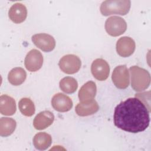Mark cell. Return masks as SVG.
<instances>
[{
	"label": "cell",
	"instance_id": "7a4b0ae2",
	"mask_svg": "<svg viewBox=\"0 0 151 151\" xmlns=\"http://www.w3.org/2000/svg\"><path fill=\"white\" fill-rule=\"evenodd\" d=\"M130 5L129 0H107L101 4L100 12L104 16L113 14L125 15L129 12Z\"/></svg>",
	"mask_w": 151,
	"mask_h": 151
},
{
	"label": "cell",
	"instance_id": "5b68a950",
	"mask_svg": "<svg viewBox=\"0 0 151 151\" xmlns=\"http://www.w3.org/2000/svg\"><path fill=\"white\" fill-rule=\"evenodd\" d=\"M81 62L79 57L74 54H67L63 56L58 63L61 70L68 74H74L78 71Z\"/></svg>",
	"mask_w": 151,
	"mask_h": 151
},
{
	"label": "cell",
	"instance_id": "6da1fadb",
	"mask_svg": "<svg viewBox=\"0 0 151 151\" xmlns=\"http://www.w3.org/2000/svg\"><path fill=\"white\" fill-rule=\"evenodd\" d=\"M113 121L114 125L123 130L141 132L149 125V111L138 98H129L116 107Z\"/></svg>",
	"mask_w": 151,
	"mask_h": 151
},
{
	"label": "cell",
	"instance_id": "9a60e30c",
	"mask_svg": "<svg viewBox=\"0 0 151 151\" xmlns=\"http://www.w3.org/2000/svg\"><path fill=\"white\" fill-rule=\"evenodd\" d=\"M16 103L15 100L6 94L0 97V112L5 116H12L16 111Z\"/></svg>",
	"mask_w": 151,
	"mask_h": 151
},
{
	"label": "cell",
	"instance_id": "52a82bcc",
	"mask_svg": "<svg viewBox=\"0 0 151 151\" xmlns=\"http://www.w3.org/2000/svg\"><path fill=\"white\" fill-rule=\"evenodd\" d=\"M91 71L96 79L99 81H104L109 76L110 67L106 60L102 58H97L92 63Z\"/></svg>",
	"mask_w": 151,
	"mask_h": 151
},
{
	"label": "cell",
	"instance_id": "4fadbf2b",
	"mask_svg": "<svg viewBox=\"0 0 151 151\" xmlns=\"http://www.w3.org/2000/svg\"><path fill=\"white\" fill-rule=\"evenodd\" d=\"M27 16V9L21 3H15L12 5L8 11L9 19L15 24L24 22Z\"/></svg>",
	"mask_w": 151,
	"mask_h": 151
},
{
	"label": "cell",
	"instance_id": "9c48e42d",
	"mask_svg": "<svg viewBox=\"0 0 151 151\" xmlns=\"http://www.w3.org/2000/svg\"><path fill=\"white\" fill-rule=\"evenodd\" d=\"M43 64V57L40 51L36 49L31 50L27 54L24 64L26 68L31 71L35 72L40 70Z\"/></svg>",
	"mask_w": 151,
	"mask_h": 151
},
{
	"label": "cell",
	"instance_id": "ba28073f",
	"mask_svg": "<svg viewBox=\"0 0 151 151\" xmlns=\"http://www.w3.org/2000/svg\"><path fill=\"white\" fill-rule=\"evenodd\" d=\"M32 41L35 46L44 52H50L55 47V41L54 37L45 33L34 35L32 37Z\"/></svg>",
	"mask_w": 151,
	"mask_h": 151
},
{
	"label": "cell",
	"instance_id": "3957f363",
	"mask_svg": "<svg viewBox=\"0 0 151 151\" xmlns=\"http://www.w3.org/2000/svg\"><path fill=\"white\" fill-rule=\"evenodd\" d=\"M131 74V86L136 91H142L150 83V76L148 71L136 65L129 68Z\"/></svg>",
	"mask_w": 151,
	"mask_h": 151
},
{
	"label": "cell",
	"instance_id": "e0dca14e",
	"mask_svg": "<svg viewBox=\"0 0 151 151\" xmlns=\"http://www.w3.org/2000/svg\"><path fill=\"white\" fill-rule=\"evenodd\" d=\"M52 143V137L50 134L45 132L37 133L33 138V145L40 150H44L48 148Z\"/></svg>",
	"mask_w": 151,
	"mask_h": 151
},
{
	"label": "cell",
	"instance_id": "ac0fdd59",
	"mask_svg": "<svg viewBox=\"0 0 151 151\" xmlns=\"http://www.w3.org/2000/svg\"><path fill=\"white\" fill-rule=\"evenodd\" d=\"M27 77L25 71L21 67H15L12 69L8 74V81L14 86H19L22 84Z\"/></svg>",
	"mask_w": 151,
	"mask_h": 151
},
{
	"label": "cell",
	"instance_id": "7c38bea8",
	"mask_svg": "<svg viewBox=\"0 0 151 151\" xmlns=\"http://www.w3.org/2000/svg\"><path fill=\"white\" fill-rule=\"evenodd\" d=\"M54 116L48 110H45L39 113L34 118L33 125L37 130H43L49 127L53 123Z\"/></svg>",
	"mask_w": 151,
	"mask_h": 151
},
{
	"label": "cell",
	"instance_id": "d6986e66",
	"mask_svg": "<svg viewBox=\"0 0 151 151\" xmlns=\"http://www.w3.org/2000/svg\"><path fill=\"white\" fill-rule=\"evenodd\" d=\"M17 123L15 120L9 117H1L0 119V135L7 137L11 135L15 130Z\"/></svg>",
	"mask_w": 151,
	"mask_h": 151
},
{
	"label": "cell",
	"instance_id": "ffe728a7",
	"mask_svg": "<svg viewBox=\"0 0 151 151\" xmlns=\"http://www.w3.org/2000/svg\"><path fill=\"white\" fill-rule=\"evenodd\" d=\"M61 90L65 93L71 94L74 93L78 87L77 80L71 77H65L60 81Z\"/></svg>",
	"mask_w": 151,
	"mask_h": 151
},
{
	"label": "cell",
	"instance_id": "44dd1931",
	"mask_svg": "<svg viewBox=\"0 0 151 151\" xmlns=\"http://www.w3.org/2000/svg\"><path fill=\"white\" fill-rule=\"evenodd\" d=\"M18 107L21 113L25 116H31L35 113L34 104L29 98L21 99L19 101Z\"/></svg>",
	"mask_w": 151,
	"mask_h": 151
},
{
	"label": "cell",
	"instance_id": "2e32d148",
	"mask_svg": "<svg viewBox=\"0 0 151 151\" xmlns=\"http://www.w3.org/2000/svg\"><path fill=\"white\" fill-rule=\"evenodd\" d=\"M97 87L94 81H89L86 83L78 91V98L80 101L92 100L96 94Z\"/></svg>",
	"mask_w": 151,
	"mask_h": 151
},
{
	"label": "cell",
	"instance_id": "5bb4252c",
	"mask_svg": "<svg viewBox=\"0 0 151 151\" xmlns=\"http://www.w3.org/2000/svg\"><path fill=\"white\" fill-rule=\"evenodd\" d=\"M99 109L98 103L92 99L78 103L76 106L75 111L80 116H87L96 113Z\"/></svg>",
	"mask_w": 151,
	"mask_h": 151
},
{
	"label": "cell",
	"instance_id": "277c9868",
	"mask_svg": "<svg viewBox=\"0 0 151 151\" xmlns=\"http://www.w3.org/2000/svg\"><path fill=\"white\" fill-rule=\"evenodd\" d=\"M127 29L125 20L117 16H113L107 18L105 22V29L110 35L117 37L123 34Z\"/></svg>",
	"mask_w": 151,
	"mask_h": 151
},
{
	"label": "cell",
	"instance_id": "30bf717a",
	"mask_svg": "<svg viewBox=\"0 0 151 151\" xmlns=\"http://www.w3.org/2000/svg\"><path fill=\"white\" fill-rule=\"evenodd\" d=\"M116 48V51L120 56L127 57L134 52L136 48L135 42L129 37H123L117 41Z\"/></svg>",
	"mask_w": 151,
	"mask_h": 151
},
{
	"label": "cell",
	"instance_id": "8992f818",
	"mask_svg": "<svg viewBox=\"0 0 151 151\" xmlns=\"http://www.w3.org/2000/svg\"><path fill=\"white\" fill-rule=\"evenodd\" d=\"M112 81L115 86L120 89L126 88L129 85V73L125 65L117 66L111 76Z\"/></svg>",
	"mask_w": 151,
	"mask_h": 151
},
{
	"label": "cell",
	"instance_id": "8fae6325",
	"mask_svg": "<svg viewBox=\"0 0 151 151\" xmlns=\"http://www.w3.org/2000/svg\"><path fill=\"white\" fill-rule=\"evenodd\" d=\"M51 105L55 110L59 112H66L71 109L73 104L68 96L58 93L52 97Z\"/></svg>",
	"mask_w": 151,
	"mask_h": 151
}]
</instances>
